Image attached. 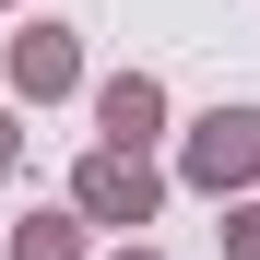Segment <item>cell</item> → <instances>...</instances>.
Returning a JSON list of instances; mask_svg holds the SVG:
<instances>
[{
	"mask_svg": "<svg viewBox=\"0 0 260 260\" xmlns=\"http://www.w3.org/2000/svg\"><path fill=\"white\" fill-rule=\"evenodd\" d=\"M71 213H83V225H154V213H166V166H154V142H95V154H83L71 166Z\"/></svg>",
	"mask_w": 260,
	"mask_h": 260,
	"instance_id": "1",
	"label": "cell"
},
{
	"mask_svg": "<svg viewBox=\"0 0 260 260\" xmlns=\"http://www.w3.org/2000/svg\"><path fill=\"white\" fill-rule=\"evenodd\" d=\"M178 178H189L201 201L260 189V107H201V118L178 130Z\"/></svg>",
	"mask_w": 260,
	"mask_h": 260,
	"instance_id": "2",
	"label": "cell"
},
{
	"mask_svg": "<svg viewBox=\"0 0 260 260\" xmlns=\"http://www.w3.org/2000/svg\"><path fill=\"white\" fill-rule=\"evenodd\" d=\"M0 83H12V107H59V95H83V36L71 24H12V48H0Z\"/></svg>",
	"mask_w": 260,
	"mask_h": 260,
	"instance_id": "3",
	"label": "cell"
},
{
	"mask_svg": "<svg viewBox=\"0 0 260 260\" xmlns=\"http://www.w3.org/2000/svg\"><path fill=\"white\" fill-rule=\"evenodd\" d=\"M166 130V83L154 71H107L95 83V142H154Z\"/></svg>",
	"mask_w": 260,
	"mask_h": 260,
	"instance_id": "4",
	"label": "cell"
},
{
	"mask_svg": "<svg viewBox=\"0 0 260 260\" xmlns=\"http://www.w3.org/2000/svg\"><path fill=\"white\" fill-rule=\"evenodd\" d=\"M0 260H83V213H24Z\"/></svg>",
	"mask_w": 260,
	"mask_h": 260,
	"instance_id": "5",
	"label": "cell"
},
{
	"mask_svg": "<svg viewBox=\"0 0 260 260\" xmlns=\"http://www.w3.org/2000/svg\"><path fill=\"white\" fill-rule=\"evenodd\" d=\"M225 260H260V201H248V189L225 201Z\"/></svg>",
	"mask_w": 260,
	"mask_h": 260,
	"instance_id": "6",
	"label": "cell"
},
{
	"mask_svg": "<svg viewBox=\"0 0 260 260\" xmlns=\"http://www.w3.org/2000/svg\"><path fill=\"white\" fill-rule=\"evenodd\" d=\"M12 166H24V118L0 107V178H12Z\"/></svg>",
	"mask_w": 260,
	"mask_h": 260,
	"instance_id": "7",
	"label": "cell"
},
{
	"mask_svg": "<svg viewBox=\"0 0 260 260\" xmlns=\"http://www.w3.org/2000/svg\"><path fill=\"white\" fill-rule=\"evenodd\" d=\"M107 260H154V248H142V237H118V248H107Z\"/></svg>",
	"mask_w": 260,
	"mask_h": 260,
	"instance_id": "8",
	"label": "cell"
},
{
	"mask_svg": "<svg viewBox=\"0 0 260 260\" xmlns=\"http://www.w3.org/2000/svg\"><path fill=\"white\" fill-rule=\"evenodd\" d=\"M0 12H24V0H0Z\"/></svg>",
	"mask_w": 260,
	"mask_h": 260,
	"instance_id": "9",
	"label": "cell"
}]
</instances>
